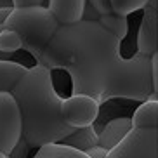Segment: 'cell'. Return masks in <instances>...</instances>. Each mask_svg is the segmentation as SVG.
Masks as SVG:
<instances>
[{
    "instance_id": "cell-4",
    "label": "cell",
    "mask_w": 158,
    "mask_h": 158,
    "mask_svg": "<svg viewBox=\"0 0 158 158\" xmlns=\"http://www.w3.org/2000/svg\"><path fill=\"white\" fill-rule=\"evenodd\" d=\"M23 139V120L14 96L0 92V153L9 156Z\"/></svg>"
},
{
    "instance_id": "cell-23",
    "label": "cell",
    "mask_w": 158,
    "mask_h": 158,
    "mask_svg": "<svg viewBox=\"0 0 158 158\" xmlns=\"http://www.w3.org/2000/svg\"><path fill=\"white\" fill-rule=\"evenodd\" d=\"M156 59H158V51H156ZM156 96H158V85H156Z\"/></svg>"
},
{
    "instance_id": "cell-3",
    "label": "cell",
    "mask_w": 158,
    "mask_h": 158,
    "mask_svg": "<svg viewBox=\"0 0 158 158\" xmlns=\"http://www.w3.org/2000/svg\"><path fill=\"white\" fill-rule=\"evenodd\" d=\"M59 26V21L45 5L12 7L9 18L4 23V28L12 30L21 37L23 49L35 57V61L40 59Z\"/></svg>"
},
{
    "instance_id": "cell-8",
    "label": "cell",
    "mask_w": 158,
    "mask_h": 158,
    "mask_svg": "<svg viewBox=\"0 0 158 158\" xmlns=\"http://www.w3.org/2000/svg\"><path fill=\"white\" fill-rule=\"evenodd\" d=\"M134 130V123L132 118L127 116H120V118H113L104 125V129L99 132V146L108 151H111L113 148H116L127 135Z\"/></svg>"
},
{
    "instance_id": "cell-6",
    "label": "cell",
    "mask_w": 158,
    "mask_h": 158,
    "mask_svg": "<svg viewBox=\"0 0 158 158\" xmlns=\"http://www.w3.org/2000/svg\"><path fill=\"white\" fill-rule=\"evenodd\" d=\"M99 108L101 104L87 94H71L61 102L63 118L71 129L94 125L99 116Z\"/></svg>"
},
{
    "instance_id": "cell-16",
    "label": "cell",
    "mask_w": 158,
    "mask_h": 158,
    "mask_svg": "<svg viewBox=\"0 0 158 158\" xmlns=\"http://www.w3.org/2000/svg\"><path fill=\"white\" fill-rule=\"evenodd\" d=\"M148 2L149 0H111V9H113V14L129 18L130 14L144 9Z\"/></svg>"
},
{
    "instance_id": "cell-19",
    "label": "cell",
    "mask_w": 158,
    "mask_h": 158,
    "mask_svg": "<svg viewBox=\"0 0 158 158\" xmlns=\"http://www.w3.org/2000/svg\"><path fill=\"white\" fill-rule=\"evenodd\" d=\"M44 4L45 0H12V7H38Z\"/></svg>"
},
{
    "instance_id": "cell-22",
    "label": "cell",
    "mask_w": 158,
    "mask_h": 158,
    "mask_svg": "<svg viewBox=\"0 0 158 158\" xmlns=\"http://www.w3.org/2000/svg\"><path fill=\"white\" fill-rule=\"evenodd\" d=\"M0 158H9L7 155H4V153H0Z\"/></svg>"
},
{
    "instance_id": "cell-20",
    "label": "cell",
    "mask_w": 158,
    "mask_h": 158,
    "mask_svg": "<svg viewBox=\"0 0 158 158\" xmlns=\"http://www.w3.org/2000/svg\"><path fill=\"white\" fill-rule=\"evenodd\" d=\"M85 153L89 155V158H108V149L101 148V146H94V148H90L89 151H85Z\"/></svg>"
},
{
    "instance_id": "cell-7",
    "label": "cell",
    "mask_w": 158,
    "mask_h": 158,
    "mask_svg": "<svg viewBox=\"0 0 158 158\" xmlns=\"http://www.w3.org/2000/svg\"><path fill=\"white\" fill-rule=\"evenodd\" d=\"M137 31V54L153 57L158 51V0H149Z\"/></svg>"
},
{
    "instance_id": "cell-1",
    "label": "cell",
    "mask_w": 158,
    "mask_h": 158,
    "mask_svg": "<svg viewBox=\"0 0 158 158\" xmlns=\"http://www.w3.org/2000/svg\"><path fill=\"white\" fill-rule=\"evenodd\" d=\"M122 42L98 21L61 24L38 64L70 75L71 94H87L99 104L111 99L148 101L156 96L151 57H123Z\"/></svg>"
},
{
    "instance_id": "cell-14",
    "label": "cell",
    "mask_w": 158,
    "mask_h": 158,
    "mask_svg": "<svg viewBox=\"0 0 158 158\" xmlns=\"http://www.w3.org/2000/svg\"><path fill=\"white\" fill-rule=\"evenodd\" d=\"M98 23L101 24L102 28L110 31L113 37H116L118 40H123L129 33V21L127 18L123 16H118V14H108V16H99Z\"/></svg>"
},
{
    "instance_id": "cell-17",
    "label": "cell",
    "mask_w": 158,
    "mask_h": 158,
    "mask_svg": "<svg viewBox=\"0 0 158 158\" xmlns=\"http://www.w3.org/2000/svg\"><path fill=\"white\" fill-rule=\"evenodd\" d=\"M87 5H90V7L98 12V16L113 14L111 0H87Z\"/></svg>"
},
{
    "instance_id": "cell-5",
    "label": "cell",
    "mask_w": 158,
    "mask_h": 158,
    "mask_svg": "<svg viewBox=\"0 0 158 158\" xmlns=\"http://www.w3.org/2000/svg\"><path fill=\"white\" fill-rule=\"evenodd\" d=\"M108 158H158L156 129H134L116 148L108 151Z\"/></svg>"
},
{
    "instance_id": "cell-18",
    "label": "cell",
    "mask_w": 158,
    "mask_h": 158,
    "mask_svg": "<svg viewBox=\"0 0 158 158\" xmlns=\"http://www.w3.org/2000/svg\"><path fill=\"white\" fill-rule=\"evenodd\" d=\"M30 149H31V148H30L28 144L21 139V141L18 143V146L14 148V151L9 155V158H26V155H28Z\"/></svg>"
},
{
    "instance_id": "cell-13",
    "label": "cell",
    "mask_w": 158,
    "mask_h": 158,
    "mask_svg": "<svg viewBox=\"0 0 158 158\" xmlns=\"http://www.w3.org/2000/svg\"><path fill=\"white\" fill-rule=\"evenodd\" d=\"M33 158H89V155L63 143H54L38 148Z\"/></svg>"
},
{
    "instance_id": "cell-11",
    "label": "cell",
    "mask_w": 158,
    "mask_h": 158,
    "mask_svg": "<svg viewBox=\"0 0 158 158\" xmlns=\"http://www.w3.org/2000/svg\"><path fill=\"white\" fill-rule=\"evenodd\" d=\"M28 68L12 59H0V92H12Z\"/></svg>"
},
{
    "instance_id": "cell-12",
    "label": "cell",
    "mask_w": 158,
    "mask_h": 158,
    "mask_svg": "<svg viewBox=\"0 0 158 158\" xmlns=\"http://www.w3.org/2000/svg\"><path fill=\"white\" fill-rule=\"evenodd\" d=\"M61 143L85 153V151H89L90 148L98 146V143H99V132L94 129V125L82 127V129H75L73 134H70L66 139L61 141Z\"/></svg>"
},
{
    "instance_id": "cell-10",
    "label": "cell",
    "mask_w": 158,
    "mask_h": 158,
    "mask_svg": "<svg viewBox=\"0 0 158 158\" xmlns=\"http://www.w3.org/2000/svg\"><path fill=\"white\" fill-rule=\"evenodd\" d=\"M134 129H156L158 123V96H151L139 104L132 116Z\"/></svg>"
},
{
    "instance_id": "cell-9",
    "label": "cell",
    "mask_w": 158,
    "mask_h": 158,
    "mask_svg": "<svg viewBox=\"0 0 158 158\" xmlns=\"http://www.w3.org/2000/svg\"><path fill=\"white\" fill-rule=\"evenodd\" d=\"M87 0H49V10L59 24H73L84 19Z\"/></svg>"
},
{
    "instance_id": "cell-15",
    "label": "cell",
    "mask_w": 158,
    "mask_h": 158,
    "mask_svg": "<svg viewBox=\"0 0 158 158\" xmlns=\"http://www.w3.org/2000/svg\"><path fill=\"white\" fill-rule=\"evenodd\" d=\"M21 49H23V42H21V37L16 31L7 30V28H4L0 31V52L2 54L10 57L12 54H16Z\"/></svg>"
},
{
    "instance_id": "cell-2",
    "label": "cell",
    "mask_w": 158,
    "mask_h": 158,
    "mask_svg": "<svg viewBox=\"0 0 158 158\" xmlns=\"http://www.w3.org/2000/svg\"><path fill=\"white\" fill-rule=\"evenodd\" d=\"M10 94L14 96L21 111L23 141L31 149L61 143L75 132V129H71L63 118V98L54 87L49 68L35 63Z\"/></svg>"
},
{
    "instance_id": "cell-24",
    "label": "cell",
    "mask_w": 158,
    "mask_h": 158,
    "mask_svg": "<svg viewBox=\"0 0 158 158\" xmlns=\"http://www.w3.org/2000/svg\"><path fill=\"white\" fill-rule=\"evenodd\" d=\"M156 132H158V123H156Z\"/></svg>"
},
{
    "instance_id": "cell-21",
    "label": "cell",
    "mask_w": 158,
    "mask_h": 158,
    "mask_svg": "<svg viewBox=\"0 0 158 158\" xmlns=\"http://www.w3.org/2000/svg\"><path fill=\"white\" fill-rule=\"evenodd\" d=\"M10 10H12V7H5V9H0V26H4L5 19L9 18Z\"/></svg>"
}]
</instances>
